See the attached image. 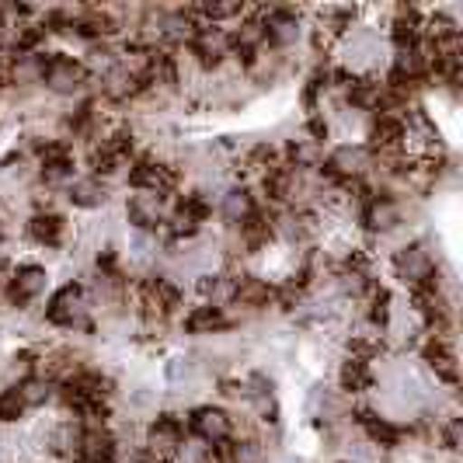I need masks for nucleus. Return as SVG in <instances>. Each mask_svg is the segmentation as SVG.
<instances>
[{
  "instance_id": "5701e85b",
  "label": "nucleus",
  "mask_w": 463,
  "mask_h": 463,
  "mask_svg": "<svg viewBox=\"0 0 463 463\" xmlns=\"http://www.w3.org/2000/svg\"><path fill=\"white\" fill-rule=\"evenodd\" d=\"M67 199L80 209H98L109 203V188H105L101 178H91V175L88 178H73L67 185Z\"/></svg>"
},
{
  "instance_id": "393cba45",
  "label": "nucleus",
  "mask_w": 463,
  "mask_h": 463,
  "mask_svg": "<svg viewBox=\"0 0 463 463\" xmlns=\"http://www.w3.org/2000/svg\"><path fill=\"white\" fill-rule=\"evenodd\" d=\"M18 394H22L24 408H46L49 401L56 397V383L46 380V376H39V373H32V376H24L22 383H18Z\"/></svg>"
},
{
  "instance_id": "c756f323",
  "label": "nucleus",
  "mask_w": 463,
  "mask_h": 463,
  "mask_svg": "<svg viewBox=\"0 0 463 463\" xmlns=\"http://www.w3.org/2000/svg\"><path fill=\"white\" fill-rule=\"evenodd\" d=\"M439 432H442V442H446L449 449H457V446H460V439H463V421H460V418H446Z\"/></svg>"
},
{
  "instance_id": "423d86ee",
  "label": "nucleus",
  "mask_w": 463,
  "mask_h": 463,
  "mask_svg": "<svg viewBox=\"0 0 463 463\" xmlns=\"http://www.w3.org/2000/svg\"><path fill=\"white\" fill-rule=\"evenodd\" d=\"M171 209H167V195H154V192H137L126 203V220L137 233H157L167 223Z\"/></svg>"
},
{
  "instance_id": "ddd939ff",
  "label": "nucleus",
  "mask_w": 463,
  "mask_h": 463,
  "mask_svg": "<svg viewBox=\"0 0 463 463\" xmlns=\"http://www.w3.org/2000/svg\"><path fill=\"white\" fill-rule=\"evenodd\" d=\"M237 231V248H244L248 255H258V251H265L272 241H276V216L272 213H265V209H255L241 227H233Z\"/></svg>"
},
{
  "instance_id": "f03ea898",
  "label": "nucleus",
  "mask_w": 463,
  "mask_h": 463,
  "mask_svg": "<svg viewBox=\"0 0 463 463\" xmlns=\"http://www.w3.org/2000/svg\"><path fill=\"white\" fill-rule=\"evenodd\" d=\"M46 321L56 327H84V331H91V321H88V293H84V286H77V282L60 286L46 303Z\"/></svg>"
},
{
  "instance_id": "c85d7f7f",
  "label": "nucleus",
  "mask_w": 463,
  "mask_h": 463,
  "mask_svg": "<svg viewBox=\"0 0 463 463\" xmlns=\"http://www.w3.org/2000/svg\"><path fill=\"white\" fill-rule=\"evenodd\" d=\"M307 133H310V143H325L327 139V133H331V126H327V118L321 116V112H314V116L307 118Z\"/></svg>"
},
{
  "instance_id": "b1692460",
  "label": "nucleus",
  "mask_w": 463,
  "mask_h": 463,
  "mask_svg": "<svg viewBox=\"0 0 463 463\" xmlns=\"http://www.w3.org/2000/svg\"><path fill=\"white\" fill-rule=\"evenodd\" d=\"M338 387H342L345 394H366L373 387V366L363 363V359H352V355H348L345 363H342V370H338Z\"/></svg>"
},
{
  "instance_id": "6e6552de",
  "label": "nucleus",
  "mask_w": 463,
  "mask_h": 463,
  "mask_svg": "<svg viewBox=\"0 0 463 463\" xmlns=\"http://www.w3.org/2000/svg\"><path fill=\"white\" fill-rule=\"evenodd\" d=\"M49 286V272L43 265H18L11 276H7V286H4V297L11 307H28L32 300H39Z\"/></svg>"
},
{
  "instance_id": "a878e982",
  "label": "nucleus",
  "mask_w": 463,
  "mask_h": 463,
  "mask_svg": "<svg viewBox=\"0 0 463 463\" xmlns=\"http://www.w3.org/2000/svg\"><path fill=\"white\" fill-rule=\"evenodd\" d=\"M175 216H182V220H188V223L203 227L209 216H213V203H209L203 192H188V195H182V199H178Z\"/></svg>"
},
{
  "instance_id": "4468645a",
  "label": "nucleus",
  "mask_w": 463,
  "mask_h": 463,
  "mask_svg": "<svg viewBox=\"0 0 463 463\" xmlns=\"http://www.w3.org/2000/svg\"><path fill=\"white\" fill-rule=\"evenodd\" d=\"M421 363L436 373L442 383H449V387L460 383V366H457V352H453V342H449V338L429 335V342L421 345Z\"/></svg>"
},
{
  "instance_id": "a211bd4d",
  "label": "nucleus",
  "mask_w": 463,
  "mask_h": 463,
  "mask_svg": "<svg viewBox=\"0 0 463 463\" xmlns=\"http://www.w3.org/2000/svg\"><path fill=\"white\" fill-rule=\"evenodd\" d=\"M63 233H67V220L52 209H39L32 220H28V237L43 248H60L63 244Z\"/></svg>"
},
{
  "instance_id": "412c9836",
  "label": "nucleus",
  "mask_w": 463,
  "mask_h": 463,
  "mask_svg": "<svg viewBox=\"0 0 463 463\" xmlns=\"http://www.w3.org/2000/svg\"><path fill=\"white\" fill-rule=\"evenodd\" d=\"M258 209L255 195H251V188L248 185H233L223 192V199H220V216L227 220V227H241L251 213Z\"/></svg>"
},
{
  "instance_id": "dca6fc26",
  "label": "nucleus",
  "mask_w": 463,
  "mask_h": 463,
  "mask_svg": "<svg viewBox=\"0 0 463 463\" xmlns=\"http://www.w3.org/2000/svg\"><path fill=\"white\" fill-rule=\"evenodd\" d=\"M355 415H359L355 421L363 425V432H366V439H370L373 446H380V449H394V446H401L404 432H401V425H394L391 418H380L373 408H359Z\"/></svg>"
},
{
  "instance_id": "bb28decb",
  "label": "nucleus",
  "mask_w": 463,
  "mask_h": 463,
  "mask_svg": "<svg viewBox=\"0 0 463 463\" xmlns=\"http://www.w3.org/2000/svg\"><path fill=\"white\" fill-rule=\"evenodd\" d=\"M366 297H370V310H366L370 325H376V327L391 325V293H387L383 286H376V282H373V289L366 293Z\"/></svg>"
},
{
  "instance_id": "f8f14e48",
  "label": "nucleus",
  "mask_w": 463,
  "mask_h": 463,
  "mask_svg": "<svg viewBox=\"0 0 463 463\" xmlns=\"http://www.w3.org/2000/svg\"><path fill=\"white\" fill-rule=\"evenodd\" d=\"M401 220H404V209L387 192H373V199L363 203V223H366V231L391 233L401 227Z\"/></svg>"
},
{
  "instance_id": "9d476101",
  "label": "nucleus",
  "mask_w": 463,
  "mask_h": 463,
  "mask_svg": "<svg viewBox=\"0 0 463 463\" xmlns=\"http://www.w3.org/2000/svg\"><path fill=\"white\" fill-rule=\"evenodd\" d=\"M77 463H118V442L105 425L94 429H80V442H77Z\"/></svg>"
},
{
  "instance_id": "cd10ccee",
  "label": "nucleus",
  "mask_w": 463,
  "mask_h": 463,
  "mask_svg": "<svg viewBox=\"0 0 463 463\" xmlns=\"http://www.w3.org/2000/svg\"><path fill=\"white\" fill-rule=\"evenodd\" d=\"M24 411H28V408H24L18 387H4V391H0V425H14V421H22Z\"/></svg>"
},
{
  "instance_id": "7ed1b4c3",
  "label": "nucleus",
  "mask_w": 463,
  "mask_h": 463,
  "mask_svg": "<svg viewBox=\"0 0 463 463\" xmlns=\"http://www.w3.org/2000/svg\"><path fill=\"white\" fill-rule=\"evenodd\" d=\"M394 272L397 279L408 286V289H421V286H432L439 282V272H436V258L432 251L415 241V244H404L401 251L394 255Z\"/></svg>"
},
{
  "instance_id": "4be33fe9",
  "label": "nucleus",
  "mask_w": 463,
  "mask_h": 463,
  "mask_svg": "<svg viewBox=\"0 0 463 463\" xmlns=\"http://www.w3.org/2000/svg\"><path fill=\"white\" fill-rule=\"evenodd\" d=\"M231 327V317H227V310L223 307H192L185 314V331L188 335H220V331H227Z\"/></svg>"
},
{
  "instance_id": "7c9ffc66",
  "label": "nucleus",
  "mask_w": 463,
  "mask_h": 463,
  "mask_svg": "<svg viewBox=\"0 0 463 463\" xmlns=\"http://www.w3.org/2000/svg\"><path fill=\"white\" fill-rule=\"evenodd\" d=\"M7 80V67H4V60H0V84Z\"/></svg>"
},
{
  "instance_id": "20e7f679",
  "label": "nucleus",
  "mask_w": 463,
  "mask_h": 463,
  "mask_svg": "<svg viewBox=\"0 0 463 463\" xmlns=\"http://www.w3.org/2000/svg\"><path fill=\"white\" fill-rule=\"evenodd\" d=\"M129 188L133 192H154V195H175L178 171L171 164H161L157 157H133L129 161Z\"/></svg>"
},
{
  "instance_id": "f3484780",
  "label": "nucleus",
  "mask_w": 463,
  "mask_h": 463,
  "mask_svg": "<svg viewBox=\"0 0 463 463\" xmlns=\"http://www.w3.org/2000/svg\"><path fill=\"white\" fill-rule=\"evenodd\" d=\"M143 91H150V88H146L139 77H133L118 60L105 70V77H101V94H105L109 101H129V98H137V94H143Z\"/></svg>"
},
{
  "instance_id": "2eb2a0df",
  "label": "nucleus",
  "mask_w": 463,
  "mask_h": 463,
  "mask_svg": "<svg viewBox=\"0 0 463 463\" xmlns=\"http://www.w3.org/2000/svg\"><path fill=\"white\" fill-rule=\"evenodd\" d=\"M366 139H370V143H366L370 154H394V150L404 146V118L376 112V116H370Z\"/></svg>"
},
{
  "instance_id": "0eeeda50",
  "label": "nucleus",
  "mask_w": 463,
  "mask_h": 463,
  "mask_svg": "<svg viewBox=\"0 0 463 463\" xmlns=\"http://www.w3.org/2000/svg\"><path fill=\"white\" fill-rule=\"evenodd\" d=\"M185 432L188 429L182 418L171 415V411H164V415H157L150 425H146V449L157 453V457H164V460H171V457H178V449L188 442Z\"/></svg>"
},
{
  "instance_id": "f257e3e1",
  "label": "nucleus",
  "mask_w": 463,
  "mask_h": 463,
  "mask_svg": "<svg viewBox=\"0 0 463 463\" xmlns=\"http://www.w3.org/2000/svg\"><path fill=\"white\" fill-rule=\"evenodd\" d=\"M88 80H91V70H88V63H80L77 56L43 52V84H46V91L70 98V94L84 91Z\"/></svg>"
},
{
  "instance_id": "aec40b11",
  "label": "nucleus",
  "mask_w": 463,
  "mask_h": 463,
  "mask_svg": "<svg viewBox=\"0 0 463 463\" xmlns=\"http://www.w3.org/2000/svg\"><path fill=\"white\" fill-rule=\"evenodd\" d=\"M233 303L261 310L269 303H276V286L261 276H237V289H233Z\"/></svg>"
},
{
  "instance_id": "39448f33",
  "label": "nucleus",
  "mask_w": 463,
  "mask_h": 463,
  "mask_svg": "<svg viewBox=\"0 0 463 463\" xmlns=\"http://www.w3.org/2000/svg\"><path fill=\"white\" fill-rule=\"evenodd\" d=\"M188 432L206 446H216V442L233 439V418L227 408H216V404H199L192 408L188 415Z\"/></svg>"
},
{
  "instance_id": "9b49d317",
  "label": "nucleus",
  "mask_w": 463,
  "mask_h": 463,
  "mask_svg": "<svg viewBox=\"0 0 463 463\" xmlns=\"http://www.w3.org/2000/svg\"><path fill=\"white\" fill-rule=\"evenodd\" d=\"M258 18L265 24V46L286 49L300 39V14L293 7H272V11H261Z\"/></svg>"
},
{
  "instance_id": "1a4fd4ad",
  "label": "nucleus",
  "mask_w": 463,
  "mask_h": 463,
  "mask_svg": "<svg viewBox=\"0 0 463 463\" xmlns=\"http://www.w3.org/2000/svg\"><path fill=\"white\" fill-rule=\"evenodd\" d=\"M188 49H192L195 63L203 70L223 67V60L231 56V32L227 28H216V24H203L195 32V39L188 43Z\"/></svg>"
},
{
  "instance_id": "6ab92c4d",
  "label": "nucleus",
  "mask_w": 463,
  "mask_h": 463,
  "mask_svg": "<svg viewBox=\"0 0 463 463\" xmlns=\"http://www.w3.org/2000/svg\"><path fill=\"white\" fill-rule=\"evenodd\" d=\"M421 11L418 7H408V4H401L394 11V22H391V43L397 49H411L421 43Z\"/></svg>"
}]
</instances>
